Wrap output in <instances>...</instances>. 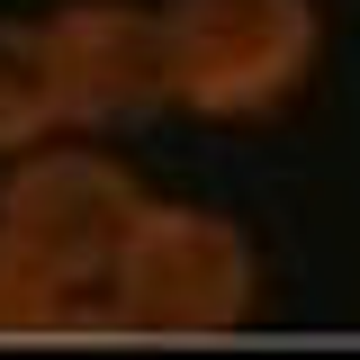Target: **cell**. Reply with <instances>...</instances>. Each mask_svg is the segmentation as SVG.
Returning a JSON list of instances; mask_svg holds the SVG:
<instances>
[{
  "instance_id": "obj_3",
  "label": "cell",
  "mask_w": 360,
  "mask_h": 360,
  "mask_svg": "<svg viewBox=\"0 0 360 360\" xmlns=\"http://www.w3.org/2000/svg\"><path fill=\"white\" fill-rule=\"evenodd\" d=\"M135 207H144V180L99 144H37L0 172V234L45 252L72 288H99V270L117 262Z\"/></svg>"
},
{
  "instance_id": "obj_6",
  "label": "cell",
  "mask_w": 360,
  "mask_h": 360,
  "mask_svg": "<svg viewBox=\"0 0 360 360\" xmlns=\"http://www.w3.org/2000/svg\"><path fill=\"white\" fill-rule=\"evenodd\" d=\"M63 333H90V288H72L18 234H0V342H63Z\"/></svg>"
},
{
  "instance_id": "obj_1",
  "label": "cell",
  "mask_w": 360,
  "mask_h": 360,
  "mask_svg": "<svg viewBox=\"0 0 360 360\" xmlns=\"http://www.w3.org/2000/svg\"><path fill=\"white\" fill-rule=\"evenodd\" d=\"M262 315V252L217 207L144 198L117 262L90 288V333L127 342H217Z\"/></svg>"
},
{
  "instance_id": "obj_4",
  "label": "cell",
  "mask_w": 360,
  "mask_h": 360,
  "mask_svg": "<svg viewBox=\"0 0 360 360\" xmlns=\"http://www.w3.org/2000/svg\"><path fill=\"white\" fill-rule=\"evenodd\" d=\"M54 72H63V117L82 135L144 127L153 108H172L162 82V9L144 0H72L45 18Z\"/></svg>"
},
{
  "instance_id": "obj_5",
  "label": "cell",
  "mask_w": 360,
  "mask_h": 360,
  "mask_svg": "<svg viewBox=\"0 0 360 360\" xmlns=\"http://www.w3.org/2000/svg\"><path fill=\"white\" fill-rule=\"evenodd\" d=\"M63 127L72 117H63V72H54L45 18H0V162L54 144Z\"/></svg>"
},
{
  "instance_id": "obj_2",
  "label": "cell",
  "mask_w": 360,
  "mask_h": 360,
  "mask_svg": "<svg viewBox=\"0 0 360 360\" xmlns=\"http://www.w3.org/2000/svg\"><path fill=\"white\" fill-rule=\"evenodd\" d=\"M324 54L315 0H162V82L189 117H279Z\"/></svg>"
}]
</instances>
